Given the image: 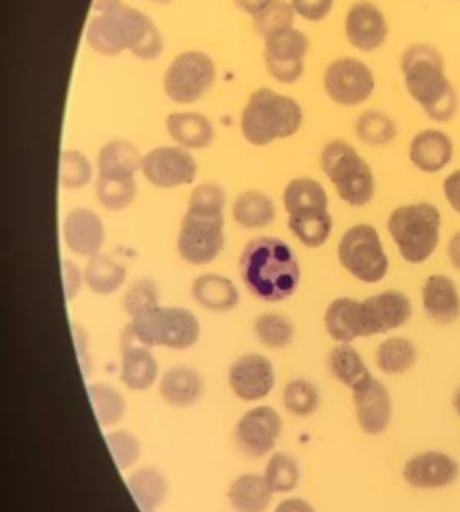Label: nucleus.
I'll list each match as a JSON object with an SVG mask.
<instances>
[{"mask_svg":"<svg viewBox=\"0 0 460 512\" xmlns=\"http://www.w3.org/2000/svg\"><path fill=\"white\" fill-rule=\"evenodd\" d=\"M120 2L122 0H94L92 8H94V12H102V10H108V8H112V6L120 4Z\"/></svg>","mask_w":460,"mask_h":512,"instance_id":"55","label":"nucleus"},{"mask_svg":"<svg viewBox=\"0 0 460 512\" xmlns=\"http://www.w3.org/2000/svg\"><path fill=\"white\" fill-rule=\"evenodd\" d=\"M158 394L172 408H190L202 398L204 380L196 368L176 364L160 374Z\"/></svg>","mask_w":460,"mask_h":512,"instance_id":"22","label":"nucleus"},{"mask_svg":"<svg viewBox=\"0 0 460 512\" xmlns=\"http://www.w3.org/2000/svg\"><path fill=\"white\" fill-rule=\"evenodd\" d=\"M460 476L458 460L442 450H420L406 458L402 480L416 490H440L452 486Z\"/></svg>","mask_w":460,"mask_h":512,"instance_id":"17","label":"nucleus"},{"mask_svg":"<svg viewBox=\"0 0 460 512\" xmlns=\"http://www.w3.org/2000/svg\"><path fill=\"white\" fill-rule=\"evenodd\" d=\"M324 92L338 106H358L364 104L374 92L372 70L356 58L342 56L334 58L324 70Z\"/></svg>","mask_w":460,"mask_h":512,"instance_id":"11","label":"nucleus"},{"mask_svg":"<svg viewBox=\"0 0 460 512\" xmlns=\"http://www.w3.org/2000/svg\"><path fill=\"white\" fill-rule=\"evenodd\" d=\"M454 146L446 132L436 128H426L418 132L408 146V158L420 172L436 174L446 168L452 160Z\"/></svg>","mask_w":460,"mask_h":512,"instance_id":"24","label":"nucleus"},{"mask_svg":"<svg viewBox=\"0 0 460 512\" xmlns=\"http://www.w3.org/2000/svg\"><path fill=\"white\" fill-rule=\"evenodd\" d=\"M122 310L130 316L136 318L156 306H160V290L158 284L152 278H138L134 280L126 292L122 294Z\"/></svg>","mask_w":460,"mask_h":512,"instance_id":"45","label":"nucleus"},{"mask_svg":"<svg viewBox=\"0 0 460 512\" xmlns=\"http://www.w3.org/2000/svg\"><path fill=\"white\" fill-rule=\"evenodd\" d=\"M418 360L416 344L406 336H388L384 338L374 352L376 368L390 376L406 374L414 368Z\"/></svg>","mask_w":460,"mask_h":512,"instance_id":"32","label":"nucleus"},{"mask_svg":"<svg viewBox=\"0 0 460 512\" xmlns=\"http://www.w3.org/2000/svg\"><path fill=\"white\" fill-rule=\"evenodd\" d=\"M262 476L274 494H290L300 484V464L284 450H274L262 470Z\"/></svg>","mask_w":460,"mask_h":512,"instance_id":"37","label":"nucleus"},{"mask_svg":"<svg viewBox=\"0 0 460 512\" xmlns=\"http://www.w3.org/2000/svg\"><path fill=\"white\" fill-rule=\"evenodd\" d=\"M294 8L286 0H270L256 16H252L254 30L266 40L274 34L294 28Z\"/></svg>","mask_w":460,"mask_h":512,"instance_id":"43","label":"nucleus"},{"mask_svg":"<svg viewBox=\"0 0 460 512\" xmlns=\"http://www.w3.org/2000/svg\"><path fill=\"white\" fill-rule=\"evenodd\" d=\"M282 204L288 218H298L328 210V194L324 186L308 176L292 178L282 192Z\"/></svg>","mask_w":460,"mask_h":512,"instance_id":"30","label":"nucleus"},{"mask_svg":"<svg viewBox=\"0 0 460 512\" xmlns=\"http://www.w3.org/2000/svg\"><path fill=\"white\" fill-rule=\"evenodd\" d=\"M400 70L406 90L430 120L448 122L458 110V98L444 74V60L430 44H412L402 52Z\"/></svg>","mask_w":460,"mask_h":512,"instance_id":"3","label":"nucleus"},{"mask_svg":"<svg viewBox=\"0 0 460 512\" xmlns=\"http://www.w3.org/2000/svg\"><path fill=\"white\" fill-rule=\"evenodd\" d=\"M238 272L248 292L262 302L288 300L302 278L296 254L276 236H258L246 242Z\"/></svg>","mask_w":460,"mask_h":512,"instance_id":"1","label":"nucleus"},{"mask_svg":"<svg viewBox=\"0 0 460 512\" xmlns=\"http://www.w3.org/2000/svg\"><path fill=\"white\" fill-rule=\"evenodd\" d=\"M310 40L304 32L290 28L264 40V66L280 84H294L304 74Z\"/></svg>","mask_w":460,"mask_h":512,"instance_id":"13","label":"nucleus"},{"mask_svg":"<svg viewBox=\"0 0 460 512\" xmlns=\"http://www.w3.org/2000/svg\"><path fill=\"white\" fill-rule=\"evenodd\" d=\"M320 168L348 206L362 208L372 200L374 174L368 162L348 142H326L320 152Z\"/></svg>","mask_w":460,"mask_h":512,"instance_id":"6","label":"nucleus"},{"mask_svg":"<svg viewBox=\"0 0 460 512\" xmlns=\"http://www.w3.org/2000/svg\"><path fill=\"white\" fill-rule=\"evenodd\" d=\"M74 344H76V356L78 364L82 368V374L88 376L90 372V352H88V338L80 326H74Z\"/></svg>","mask_w":460,"mask_h":512,"instance_id":"51","label":"nucleus"},{"mask_svg":"<svg viewBox=\"0 0 460 512\" xmlns=\"http://www.w3.org/2000/svg\"><path fill=\"white\" fill-rule=\"evenodd\" d=\"M442 190H444V196H446L450 208L460 214V170H454L446 176Z\"/></svg>","mask_w":460,"mask_h":512,"instance_id":"50","label":"nucleus"},{"mask_svg":"<svg viewBox=\"0 0 460 512\" xmlns=\"http://www.w3.org/2000/svg\"><path fill=\"white\" fill-rule=\"evenodd\" d=\"M254 334L258 342L270 350H280L292 344L294 324L280 312H262L254 320Z\"/></svg>","mask_w":460,"mask_h":512,"instance_id":"40","label":"nucleus"},{"mask_svg":"<svg viewBox=\"0 0 460 512\" xmlns=\"http://www.w3.org/2000/svg\"><path fill=\"white\" fill-rule=\"evenodd\" d=\"M134 338L148 346L170 350L192 348L200 340V320L194 312L182 306H156L128 322Z\"/></svg>","mask_w":460,"mask_h":512,"instance_id":"7","label":"nucleus"},{"mask_svg":"<svg viewBox=\"0 0 460 512\" xmlns=\"http://www.w3.org/2000/svg\"><path fill=\"white\" fill-rule=\"evenodd\" d=\"M216 80V64L202 50L180 52L166 68L162 88L168 100L192 104L200 100Z\"/></svg>","mask_w":460,"mask_h":512,"instance_id":"10","label":"nucleus"},{"mask_svg":"<svg viewBox=\"0 0 460 512\" xmlns=\"http://www.w3.org/2000/svg\"><path fill=\"white\" fill-rule=\"evenodd\" d=\"M274 492L258 472H244L236 476L226 490V500L234 512H266L272 504Z\"/></svg>","mask_w":460,"mask_h":512,"instance_id":"28","label":"nucleus"},{"mask_svg":"<svg viewBox=\"0 0 460 512\" xmlns=\"http://www.w3.org/2000/svg\"><path fill=\"white\" fill-rule=\"evenodd\" d=\"M356 422L366 436H380L392 422V394L388 386L370 374L352 390Z\"/></svg>","mask_w":460,"mask_h":512,"instance_id":"16","label":"nucleus"},{"mask_svg":"<svg viewBox=\"0 0 460 512\" xmlns=\"http://www.w3.org/2000/svg\"><path fill=\"white\" fill-rule=\"evenodd\" d=\"M362 304V322L364 336L388 334L396 328H402L412 316V302L400 290H384L372 294Z\"/></svg>","mask_w":460,"mask_h":512,"instance_id":"19","label":"nucleus"},{"mask_svg":"<svg viewBox=\"0 0 460 512\" xmlns=\"http://www.w3.org/2000/svg\"><path fill=\"white\" fill-rule=\"evenodd\" d=\"M330 374L348 390L358 386L364 378L370 376V370L362 354L352 344H336L330 348L326 358Z\"/></svg>","mask_w":460,"mask_h":512,"instance_id":"34","label":"nucleus"},{"mask_svg":"<svg viewBox=\"0 0 460 512\" xmlns=\"http://www.w3.org/2000/svg\"><path fill=\"white\" fill-rule=\"evenodd\" d=\"M448 258L456 270H460V230L448 240Z\"/></svg>","mask_w":460,"mask_h":512,"instance_id":"54","label":"nucleus"},{"mask_svg":"<svg viewBox=\"0 0 460 512\" xmlns=\"http://www.w3.org/2000/svg\"><path fill=\"white\" fill-rule=\"evenodd\" d=\"M344 34L350 46L360 52L378 50L388 38L386 16L374 2L358 0L346 12Z\"/></svg>","mask_w":460,"mask_h":512,"instance_id":"20","label":"nucleus"},{"mask_svg":"<svg viewBox=\"0 0 460 512\" xmlns=\"http://www.w3.org/2000/svg\"><path fill=\"white\" fill-rule=\"evenodd\" d=\"M126 282V268L102 254H96L88 258V264L84 268V284L94 292V294H114L116 290L122 288Z\"/></svg>","mask_w":460,"mask_h":512,"instance_id":"36","label":"nucleus"},{"mask_svg":"<svg viewBox=\"0 0 460 512\" xmlns=\"http://www.w3.org/2000/svg\"><path fill=\"white\" fill-rule=\"evenodd\" d=\"M290 4L300 18L308 22H320L330 14L334 0H290Z\"/></svg>","mask_w":460,"mask_h":512,"instance_id":"48","label":"nucleus"},{"mask_svg":"<svg viewBox=\"0 0 460 512\" xmlns=\"http://www.w3.org/2000/svg\"><path fill=\"white\" fill-rule=\"evenodd\" d=\"M152 2H158V4H168V2H172V0H152Z\"/></svg>","mask_w":460,"mask_h":512,"instance_id":"57","label":"nucleus"},{"mask_svg":"<svg viewBox=\"0 0 460 512\" xmlns=\"http://www.w3.org/2000/svg\"><path fill=\"white\" fill-rule=\"evenodd\" d=\"M334 220L330 210L324 212H314V214H306V216H298V218H288V228L294 234V238L308 246V248H320L322 244H326V240L330 238Z\"/></svg>","mask_w":460,"mask_h":512,"instance_id":"41","label":"nucleus"},{"mask_svg":"<svg viewBox=\"0 0 460 512\" xmlns=\"http://www.w3.org/2000/svg\"><path fill=\"white\" fill-rule=\"evenodd\" d=\"M452 408H454V412H456V416L460 418V384L454 388V392H452Z\"/></svg>","mask_w":460,"mask_h":512,"instance_id":"56","label":"nucleus"},{"mask_svg":"<svg viewBox=\"0 0 460 512\" xmlns=\"http://www.w3.org/2000/svg\"><path fill=\"white\" fill-rule=\"evenodd\" d=\"M300 104L286 94L270 88H258L248 96L242 108L240 132L252 146H268L276 140L294 136L302 126Z\"/></svg>","mask_w":460,"mask_h":512,"instance_id":"4","label":"nucleus"},{"mask_svg":"<svg viewBox=\"0 0 460 512\" xmlns=\"http://www.w3.org/2000/svg\"><path fill=\"white\" fill-rule=\"evenodd\" d=\"M166 132L186 150L206 148L214 140L212 122L200 112H170L166 116Z\"/></svg>","mask_w":460,"mask_h":512,"instance_id":"29","label":"nucleus"},{"mask_svg":"<svg viewBox=\"0 0 460 512\" xmlns=\"http://www.w3.org/2000/svg\"><path fill=\"white\" fill-rule=\"evenodd\" d=\"M94 178V166L90 158L80 150H64L60 154L58 180L66 190H82Z\"/></svg>","mask_w":460,"mask_h":512,"instance_id":"42","label":"nucleus"},{"mask_svg":"<svg viewBox=\"0 0 460 512\" xmlns=\"http://www.w3.org/2000/svg\"><path fill=\"white\" fill-rule=\"evenodd\" d=\"M270 0H234L236 8L248 16H256Z\"/></svg>","mask_w":460,"mask_h":512,"instance_id":"53","label":"nucleus"},{"mask_svg":"<svg viewBox=\"0 0 460 512\" xmlns=\"http://www.w3.org/2000/svg\"><path fill=\"white\" fill-rule=\"evenodd\" d=\"M338 262L364 284H376L388 274V256L372 224L350 226L338 242Z\"/></svg>","mask_w":460,"mask_h":512,"instance_id":"9","label":"nucleus"},{"mask_svg":"<svg viewBox=\"0 0 460 512\" xmlns=\"http://www.w3.org/2000/svg\"><path fill=\"white\" fill-rule=\"evenodd\" d=\"M62 286H64V294H66V300H72L82 284H84V272L72 262V260H62Z\"/></svg>","mask_w":460,"mask_h":512,"instance_id":"49","label":"nucleus"},{"mask_svg":"<svg viewBox=\"0 0 460 512\" xmlns=\"http://www.w3.org/2000/svg\"><path fill=\"white\" fill-rule=\"evenodd\" d=\"M120 382L132 392L150 390L160 380L158 360L152 348L140 344L128 324L120 334Z\"/></svg>","mask_w":460,"mask_h":512,"instance_id":"18","label":"nucleus"},{"mask_svg":"<svg viewBox=\"0 0 460 512\" xmlns=\"http://www.w3.org/2000/svg\"><path fill=\"white\" fill-rule=\"evenodd\" d=\"M272 512H316V508L304 500V498H298V496H290V498H284L280 500Z\"/></svg>","mask_w":460,"mask_h":512,"instance_id":"52","label":"nucleus"},{"mask_svg":"<svg viewBox=\"0 0 460 512\" xmlns=\"http://www.w3.org/2000/svg\"><path fill=\"white\" fill-rule=\"evenodd\" d=\"M88 400L96 416V422L102 428H112L126 416L128 404L124 394L106 382L88 384Z\"/></svg>","mask_w":460,"mask_h":512,"instance_id":"35","label":"nucleus"},{"mask_svg":"<svg viewBox=\"0 0 460 512\" xmlns=\"http://www.w3.org/2000/svg\"><path fill=\"white\" fill-rule=\"evenodd\" d=\"M282 406L290 416L308 418L320 406V390L308 378H292L284 384L282 390Z\"/></svg>","mask_w":460,"mask_h":512,"instance_id":"39","label":"nucleus"},{"mask_svg":"<svg viewBox=\"0 0 460 512\" xmlns=\"http://www.w3.org/2000/svg\"><path fill=\"white\" fill-rule=\"evenodd\" d=\"M98 174L102 176H136L142 168V156L126 140H110L98 152Z\"/></svg>","mask_w":460,"mask_h":512,"instance_id":"33","label":"nucleus"},{"mask_svg":"<svg viewBox=\"0 0 460 512\" xmlns=\"http://www.w3.org/2000/svg\"><path fill=\"white\" fill-rule=\"evenodd\" d=\"M276 216L274 200L260 190H246L232 202V220L248 230L266 228Z\"/></svg>","mask_w":460,"mask_h":512,"instance_id":"31","label":"nucleus"},{"mask_svg":"<svg viewBox=\"0 0 460 512\" xmlns=\"http://www.w3.org/2000/svg\"><path fill=\"white\" fill-rule=\"evenodd\" d=\"M106 446L108 452L120 472L134 468L142 454V442L130 430H110L106 432Z\"/></svg>","mask_w":460,"mask_h":512,"instance_id":"46","label":"nucleus"},{"mask_svg":"<svg viewBox=\"0 0 460 512\" xmlns=\"http://www.w3.org/2000/svg\"><path fill=\"white\" fill-rule=\"evenodd\" d=\"M94 192L106 210H124L136 198V176H102L96 174Z\"/></svg>","mask_w":460,"mask_h":512,"instance_id":"38","label":"nucleus"},{"mask_svg":"<svg viewBox=\"0 0 460 512\" xmlns=\"http://www.w3.org/2000/svg\"><path fill=\"white\" fill-rule=\"evenodd\" d=\"M126 488L140 512H158L168 496V478L154 466H138L126 476Z\"/></svg>","mask_w":460,"mask_h":512,"instance_id":"27","label":"nucleus"},{"mask_svg":"<svg viewBox=\"0 0 460 512\" xmlns=\"http://www.w3.org/2000/svg\"><path fill=\"white\" fill-rule=\"evenodd\" d=\"M222 248L224 210L186 208L176 238L178 256L192 266H202L216 260Z\"/></svg>","mask_w":460,"mask_h":512,"instance_id":"8","label":"nucleus"},{"mask_svg":"<svg viewBox=\"0 0 460 512\" xmlns=\"http://www.w3.org/2000/svg\"><path fill=\"white\" fill-rule=\"evenodd\" d=\"M424 314L436 324H452L460 318V294L446 274H430L422 284Z\"/></svg>","mask_w":460,"mask_h":512,"instance_id":"23","label":"nucleus"},{"mask_svg":"<svg viewBox=\"0 0 460 512\" xmlns=\"http://www.w3.org/2000/svg\"><path fill=\"white\" fill-rule=\"evenodd\" d=\"M62 236L74 254L92 258L104 244V222L90 208H74L64 218Z\"/></svg>","mask_w":460,"mask_h":512,"instance_id":"21","label":"nucleus"},{"mask_svg":"<svg viewBox=\"0 0 460 512\" xmlns=\"http://www.w3.org/2000/svg\"><path fill=\"white\" fill-rule=\"evenodd\" d=\"M282 416L274 406L256 404L248 408L234 426L238 448L250 458L270 456L282 436Z\"/></svg>","mask_w":460,"mask_h":512,"instance_id":"12","label":"nucleus"},{"mask_svg":"<svg viewBox=\"0 0 460 512\" xmlns=\"http://www.w3.org/2000/svg\"><path fill=\"white\" fill-rule=\"evenodd\" d=\"M86 42L100 56H118L130 50L138 60H154L164 48L156 24L124 2L92 14L86 26Z\"/></svg>","mask_w":460,"mask_h":512,"instance_id":"2","label":"nucleus"},{"mask_svg":"<svg viewBox=\"0 0 460 512\" xmlns=\"http://www.w3.org/2000/svg\"><path fill=\"white\" fill-rule=\"evenodd\" d=\"M190 292L194 302L210 312H230L240 302L236 284L216 272H204L196 276Z\"/></svg>","mask_w":460,"mask_h":512,"instance_id":"26","label":"nucleus"},{"mask_svg":"<svg viewBox=\"0 0 460 512\" xmlns=\"http://www.w3.org/2000/svg\"><path fill=\"white\" fill-rule=\"evenodd\" d=\"M356 136L364 144L382 146L396 136L394 120L380 110H366L356 120Z\"/></svg>","mask_w":460,"mask_h":512,"instance_id":"44","label":"nucleus"},{"mask_svg":"<svg viewBox=\"0 0 460 512\" xmlns=\"http://www.w3.org/2000/svg\"><path fill=\"white\" fill-rule=\"evenodd\" d=\"M324 328L326 334L336 344H352L364 336L362 322V304L350 296H338L328 302L324 310Z\"/></svg>","mask_w":460,"mask_h":512,"instance_id":"25","label":"nucleus"},{"mask_svg":"<svg viewBox=\"0 0 460 512\" xmlns=\"http://www.w3.org/2000/svg\"><path fill=\"white\" fill-rule=\"evenodd\" d=\"M386 226L400 256L410 264H422L438 246L440 210L430 202L404 204L390 212Z\"/></svg>","mask_w":460,"mask_h":512,"instance_id":"5","label":"nucleus"},{"mask_svg":"<svg viewBox=\"0 0 460 512\" xmlns=\"http://www.w3.org/2000/svg\"><path fill=\"white\" fill-rule=\"evenodd\" d=\"M276 384V372L270 358L258 352H246L228 366V386L242 402L264 400Z\"/></svg>","mask_w":460,"mask_h":512,"instance_id":"15","label":"nucleus"},{"mask_svg":"<svg viewBox=\"0 0 460 512\" xmlns=\"http://www.w3.org/2000/svg\"><path fill=\"white\" fill-rule=\"evenodd\" d=\"M226 194L216 182H204L192 188L188 196V208H202V210H224Z\"/></svg>","mask_w":460,"mask_h":512,"instance_id":"47","label":"nucleus"},{"mask_svg":"<svg viewBox=\"0 0 460 512\" xmlns=\"http://www.w3.org/2000/svg\"><path fill=\"white\" fill-rule=\"evenodd\" d=\"M144 178L162 190L194 182L198 166L194 156L182 146H158L142 156Z\"/></svg>","mask_w":460,"mask_h":512,"instance_id":"14","label":"nucleus"}]
</instances>
